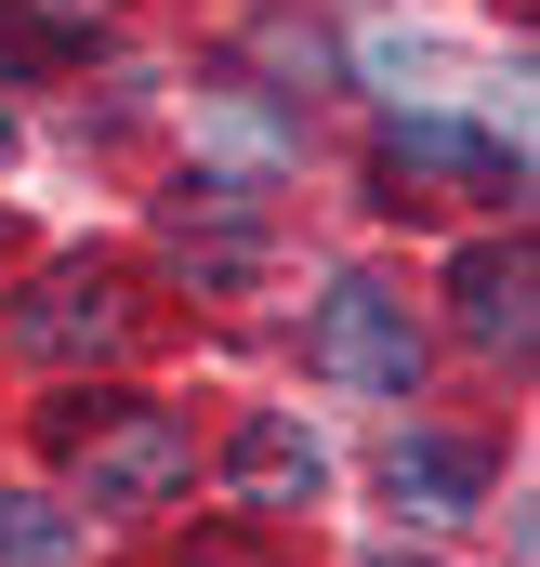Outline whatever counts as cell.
Returning <instances> with one entry per match:
<instances>
[{
  "label": "cell",
  "instance_id": "obj_8",
  "mask_svg": "<svg viewBox=\"0 0 540 567\" xmlns=\"http://www.w3.org/2000/svg\"><path fill=\"white\" fill-rule=\"evenodd\" d=\"M66 555H80L66 502H0V567H66Z\"/></svg>",
  "mask_w": 540,
  "mask_h": 567
},
{
  "label": "cell",
  "instance_id": "obj_10",
  "mask_svg": "<svg viewBox=\"0 0 540 567\" xmlns=\"http://www.w3.org/2000/svg\"><path fill=\"white\" fill-rule=\"evenodd\" d=\"M370 567H422V555H370Z\"/></svg>",
  "mask_w": 540,
  "mask_h": 567
},
{
  "label": "cell",
  "instance_id": "obj_6",
  "mask_svg": "<svg viewBox=\"0 0 540 567\" xmlns=\"http://www.w3.org/2000/svg\"><path fill=\"white\" fill-rule=\"evenodd\" d=\"M383 502L396 515H475L488 502V449L475 435H396L383 449Z\"/></svg>",
  "mask_w": 540,
  "mask_h": 567
},
{
  "label": "cell",
  "instance_id": "obj_7",
  "mask_svg": "<svg viewBox=\"0 0 540 567\" xmlns=\"http://www.w3.org/2000/svg\"><path fill=\"white\" fill-rule=\"evenodd\" d=\"M461 330H475V343H488V357H528V238H515V251H501V238H488V251H461Z\"/></svg>",
  "mask_w": 540,
  "mask_h": 567
},
{
  "label": "cell",
  "instance_id": "obj_1",
  "mask_svg": "<svg viewBox=\"0 0 540 567\" xmlns=\"http://www.w3.org/2000/svg\"><path fill=\"white\" fill-rule=\"evenodd\" d=\"M185 462H198V435L172 423L158 396H120V410L66 423V475H80V502H106V515H133V502H172V488H185Z\"/></svg>",
  "mask_w": 540,
  "mask_h": 567
},
{
  "label": "cell",
  "instance_id": "obj_9",
  "mask_svg": "<svg viewBox=\"0 0 540 567\" xmlns=\"http://www.w3.org/2000/svg\"><path fill=\"white\" fill-rule=\"evenodd\" d=\"M185 567H277V555H264V542H198Z\"/></svg>",
  "mask_w": 540,
  "mask_h": 567
},
{
  "label": "cell",
  "instance_id": "obj_4",
  "mask_svg": "<svg viewBox=\"0 0 540 567\" xmlns=\"http://www.w3.org/2000/svg\"><path fill=\"white\" fill-rule=\"evenodd\" d=\"M383 172H396V185H448V198H515V185H528L515 145L448 133V120H396V133H383Z\"/></svg>",
  "mask_w": 540,
  "mask_h": 567
},
{
  "label": "cell",
  "instance_id": "obj_2",
  "mask_svg": "<svg viewBox=\"0 0 540 567\" xmlns=\"http://www.w3.org/2000/svg\"><path fill=\"white\" fill-rule=\"evenodd\" d=\"M303 357H316L330 383H356V396H408V383H422L408 290H383V278H330V290H316V330H303Z\"/></svg>",
  "mask_w": 540,
  "mask_h": 567
},
{
  "label": "cell",
  "instance_id": "obj_5",
  "mask_svg": "<svg viewBox=\"0 0 540 567\" xmlns=\"http://www.w3.org/2000/svg\"><path fill=\"white\" fill-rule=\"evenodd\" d=\"M225 488H238L251 515H303V502L330 488V462H316V435H303V423L251 410V423H238V449H225Z\"/></svg>",
  "mask_w": 540,
  "mask_h": 567
},
{
  "label": "cell",
  "instance_id": "obj_3",
  "mask_svg": "<svg viewBox=\"0 0 540 567\" xmlns=\"http://www.w3.org/2000/svg\"><path fill=\"white\" fill-rule=\"evenodd\" d=\"M120 330H133V303H120L106 265H53V278L13 303V343H27V357H106Z\"/></svg>",
  "mask_w": 540,
  "mask_h": 567
}]
</instances>
